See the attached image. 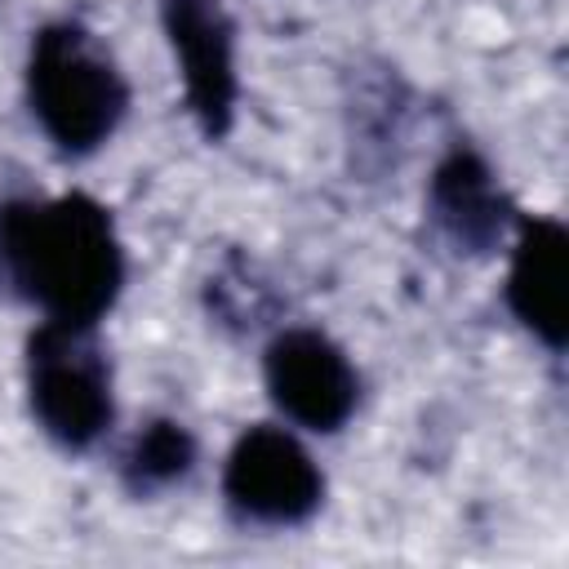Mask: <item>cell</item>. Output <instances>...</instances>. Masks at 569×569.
<instances>
[{"label": "cell", "mask_w": 569, "mask_h": 569, "mask_svg": "<svg viewBox=\"0 0 569 569\" xmlns=\"http://www.w3.org/2000/svg\"><path fill=\"white\" fill-rule=\"evenodd\" d=\"M124 240L84 191L0 200V293L40 320L102 325L124 289Z\"/></svg>", "instance_id": "6da1fadb"}, {"label": "cell", "mask_w": 569, "mask_h": 569, "mask_svg": "<svg viewBox=\"0 0 569 569\" xmlns=\"http://www.w3.org/2000/svg\"><path fill=\"white\" fill-rule=\"evenodd\" d=\"M22 93L36 129L62 160L102 151L129 116V80L107 40L80 18H53L31 31Z\"/></svg>", "instance_id": "7a4b0ae2"}, {"label": "cell", "mask_w": 569, "mask_h": 569, "mask_svg": "<svg viewBox=\"0 0 569 569\" xmlns=\"http://www.w3.org/2000/svg\"><path fill=\"white\" fill-rule=\"evenodd\" d=\"M22 387L31 422L62 453H89L116 422L111 356L98 325L36 320L22 347Z\"/></svg>", "instance_id": "3957f363"}, {"label": "cell", "mask_w": 569, "mask_h": 569, "mask_svg": "<svg viewBox=\"0 0 569 569\" xmlns=\"http://www.w3.org/2000/svg\"><path fill=\"white\" fill-rule=\"evenodd\" d=\"M222 502L249 529H302L325 507V471L293 427L253 422L222 458Z\"/></svg>", "instance_id": "277c9868"}, {"label": "cell", "mask_w": 569, "mask_h": 569, "mask_svg": "<svg viewBox=\"0 0 569 569\" xmlns=\"http://www.w3.org/2000/svg\"><path fill=\"white\" fill-rule=\"evenodd\" d=\"M262 387L293 431L333 436L360 405V369L316 325H280L262 347Z\"/></svg>", "instance_id": "5b68a950"}, {"label": "cell", "mask_w": 569, "mask_h": 569, "mask_svg": "<svg viewBox=\"0 0 569 569\" xmlns=\"http://www.w3.org/2000/svg\"><path fill=\"white\" fill-rule=\"evenodd\" d=\"M156 18L173 53L182 102L200 138L222 142L236 124V102H240L236 18L227 0H156Z\"/></svg>", "instance_id": "8992f818"}, {"label": "cell", "mask_w": 569, "mask_h": 569, "mask_svg": "<svg viewBox=\"0 0 569 569\" xmlns=\"http://www.w3.org/2000/svg\"><path fill=\"white\" fill-rule=\"evenodd\" d=\"M422 213H427L436 240L458 258H489L511 236V227L520 218L502 178L471 142H453L436 160V169L427 178Z\"/></svg>", "instance_id": "52a82bcc"}, {"label": "cell", "mask_w": 569, "mask_h": 569, "mask_svg": "<svg viewBox=\"0 0 569 569\" xmlns=\"http://www.w3.org/2000/svg\"><path fill=\"white\" fill-rule=\"evenodd\" d=\"M507 280L502 298L516 325L542 342L551 356L565 351L569 338V231L551 213H520L507 236Z\"/></svg>", "instance_id": "ba28073f"}, {"label": "cell", "mask_w": 569, "mask_h": 569, "mask_svg": "<svg viewBox=\"0 0 569 569\" xmlns=\"http://www.w3.org/2000/svg\"><path fill=\"white\" fill-rule=\"evenodd\" d=\"M196 458H200V445L187 422L151 418L129 436L116 471H120V485L129 498H160L196 471Z\"/></svg>", "instance_id": "9c48e42d"}, {"label": "cell", "mask_w": 569, "mask_h": 569, "mask_svg": "<svg viewBox=\"0 0 569 569\" xmlns=\"http://www.w3.org/2000/svg\"><path fill=\"white\" fill-rule=\"evenodd\" d=\"M204 298H209V316L227 329H258L267 325V311H271V289L244 258H227L209 276Z\"/></svg>", "instance_id": "30bf717a"}]
</instances>
